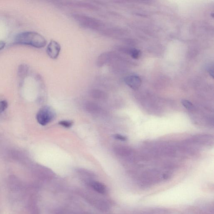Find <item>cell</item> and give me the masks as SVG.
<instances>
[{"label": "cell", "mask_w": 214, "mask_h": 214, "mask_svg": "<svg viewBox=\"0 0 214 214\" xmlns=\"http://www.w3.org/2000/svg\"><path fill=\"white\" fill-rule=\"evenodd\" d=\"M209 72L212 77L213 78V68H210L209 69Z\"/></svg>", "instance_id": "ac0fdd59"}, {"label": "cell", "mask_w": 214, "mask_h": 214, "mask_svg": "<svg viewBox=\"0 0 214 214\" xmlns=\"http://www.w3.org/2000/svg\"><path fill=\"white\" fill-rule=\"evenodd\" d=\"M15 42L17 44L27 45L36 48H43L47 41L41 34L34 31H26L16 35Z\"/></svg>", "instance_id": "6da1fadb"}, {"label": "cell", "mask_w": 214, "mask_h": 214, "mask_svg": "<svg viewBox=\"0 0 214 214\" xmlns=\"http://www.w3.org/2000/svg\"><path fill=\"white\" fill-rule=\"evenodd\" d=\"M65 6H70L74 7L85 8L90 10H97V7L96 6L90 3L82 2H68L65 3Z\"/></svg>", "instance_id": "52a82bcc"}, {"label": "cell", "mask_w": 214, "mask_h": 214, "mask_svg": "<svg viewBox=\"0 0 214 214\" xmlns=\"http://www.w3.org/2000/svg\"><path fill=\"white\" fill-rule=\"evenodd\" d=\"M181 103L183 106L188 110H191L193 108V105L189 100L184 99L182 100Z\"/></svg>", "instance_id": "7c38bea8"}, {"label": "cell", "mask_w": 214, "mask_h": 214, "mask_svg": "<svg viewBox=\"0 0 214 214\" xmlns=\"http://www.w3.org/2000/svg\"><path fill=\"white\" fill-rule=\"evenodd\" d=\"M8 106L7 103L6 101H2L0 103V111H3L6 108H7Z\"/></svg>", "instance_id": "9a60e30c"}, {"label": "cell", "mask_w": 214, "mask_h": 214, "mask_svg": "<svg viewBox=\"0 0 214 214\" xmlns=\"http://www.w3.org/2000/svg\"><path fill=\"white\" fill-rule=\"evenodd\" d=\"M86 108L87 111L91 113H98L100 111V107L96 104L93 102H89L86 105Z\"/></svg>", "instance_id": "30bf717a"}, {"label": "cell", "mask_w": 214, "mask_h": 214, "mask_svg": "<svg viewBox=\"0 0 214 214\" xmlns=\"http://www.w3.org/2000/svg\"><path fill=\"white\" fill-rule=\"evenodd\" d=\"M73 17L82 26L93 30H97L101 28L103 23L100 20L90 16L80 14H74Z\"/></svg>", "instance_id": "7a4b0ae2"}, {"label": "cell", "mask_w": 214, "mask_h": 214, "mask_svg": "<svg viewBox=\"0 0 214 214\" xmlns=\"http://www.w3.org/2000/svg\"><path fill=\"white\" fill-rule=\"evenodd\" d=\"M90 94L94 99L103 100L106 99L107 95L104 92L100 90L93 89L90 91Z\"/></svg>", "instance_id": "ba28073f"}, {"label": "cell", "mask_w": 214, "mask_h": 214, "mask_svg": "<svg viewBox=\"0 0 214 214\" xmlns=\"http://www.w3.org/2000/svg\"><path fill=\"white\" fill-rule=\"evenodd\" d=\"M124 81L129 87L133 90L137 89L141 84V79L139 76L136 75L126 77Z\"/></svg>", "instance_id": "5b68a950"}, {"label": "cell", "mask_w": 214, "mask_h": 214, "mask_svg": "<svg viewBox=\"0 0 214 214\" xmlns=\"http://www.w3.org/2000/svg\"><path fill=\"white\" fill-rule=\"evenodd\" d=\"M61 49V46L57 41L52 40L47 46L46 51L51 58L56 59L60 55Z\"/></svg>", "instance_id": "277c9868"}, {"label": "cell", "mask_w": 214, "mask_h": 214, "mask_svg": "<svg viewBox=\"0 0 214 214\" xmlns=\"http://www.w3.org/2000/svg\"><path fill=\"white\" fill-rule=\"evenodd\" d=\"M59 124L61 126H63L67 128H69L71 127L73 124V122L69 120H62L59 122Z\"/></svg>", "instance_id": "5bb4252c"}, {"label": "cell", "mask_w": 214, "mask_h": 214, "mask_svg": "<svg viewBox=\"0 0 214 214\" xmlns=\"http://www.w3.org/2000/svg\"><path fill=\"white\" fill-rule=\"evenodd\" d=\"M92 186L94 190L100 193L104 194L106 192V187L101 183L95 182L93 183Z\"/></svg>", "instance_id": "8fae6325"}, {"label": "cell", "mask_w": 214, "mask_h": 214, "mask_svg": "<svg viewBox=\"0 0 214 214\" xmlns=\"http://www.w3.org/2000/svg\"><path fill=\"white\" fill-rule=\"evenodd\" d=\"M29 71V67L25 64H21L19 67L18 74L19 77L21 79H24L26 77Z\"/></svg>", "instance_id": "9c48e42d"}, {"label": "cell", "mask_w": 214, "mask_h": 214, "mask_svg": "<svg viewBox=\"0 0 214 214\" xmlns=\"http://www.w3.org/2000/svg\"><path fill=\"white\" fill-rule=\"evenodd\" d=\"M115 139L117 140L121 141H125L127 140V138L125 136L121 135L120 134H117L114 136Z\"/></svg>", "instance_id": "2e32d148"}, {"label": "cell", "mask_w": 214, "mask_h": 214, "mask_svg": "<svg viewBox=\"0 0 214 214\" xmlns=\"http://www.w3.org/2000/svg\"><path fill=\"white\" fill-rule=\"evenodd\" d=\"M55 115V113L50 107H44L39 111L36 119L39 124L45 126L54 119Z\"/></svg>", "instance_id": "3957f363"}, {"label": "cell", "mask_w": 214, "mask_h": 214, "mask_svg": "<svg viewBox=\"0 0 214 214\" xmlns=\"http://www.w3.org/2000/svg\"><path fill=\"white\" fill-rule=\"evenodd\" d=\"M114 54L110 52H106L100 54L97 60V64L99 67L104 65L106 64L111 63L114 58Z\"/></svg>", "instance_id": "8992f818"}, {"label": "cell", "mask_w": 214, "mask_h": 214, "mask_svg": "<svg viewBox=\"0 0 214 214\" xmlns=\"http://www.w3.org/2000/svg\"><path fill=\"white\" fill-rule=\"evenodd\" d=\"M130 54L132 57L134 59L139 58L140 54V50L136 49H133L130 51Z\"/></svg>", "instance_id": "4fadbf2b"}, {"label": "cell", "mask_w": 214, "mask_h": 214, "mask_svg": "<svg viewBox=\"0 0 214 214\" xmlns=\"http://www.w3.org/2000/svg\"><path fill=\"white\" fill-rule=\"evenodd\" d=\"M6 46L5 42L3 41H0V50L4 49Z\"/></svg>", "instance_id": "e0dca14e"}]
</instances>
